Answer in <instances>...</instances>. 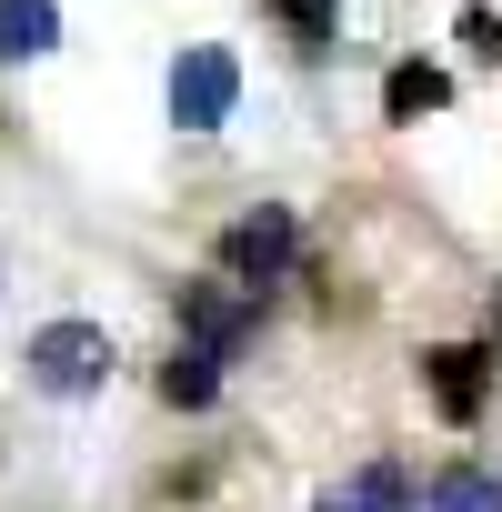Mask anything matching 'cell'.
<instances>
[{
  "instance_id": "cell-1",
  "label": "cell",
  "mask_w": 502,
  "mask_h": 512,
  "mask_svg": "<svg viewBox=\"0 0 502 512\" xmlns=\"http://www.w3.org/2000/svg\"><path fill=\"white\" fill-rule=\"evenodd\" d=\"M292 251H302L292 211H282V201H262V211H241V221L221 231V272H231L241 292H262V282H282V272H292Z\"/></svg>"
},
{
  "instance_id": "cell-2",
  "label": "cell",
  "mask_w": 502,
  "mask_h": 512,
  "mask_svg": "<svg viewBox=\"0 0 502 512\" xmlns=\"http://www.w3.org/2000/svg\"><path fill=\"white\" fill-rule=\"evenodd\" d=\"M31 382L61 392V402H71V392H101V382H111V332H101V322H51V332L31 342Z\"/></svg>"
},
{
  "instance_id": "cell-3",
  "label": "cell",
  "mask_w": 502,
  "mask_h": 512,
  "mask_svg": "<svg viewBox=\"0 0 502 512\" xmlns=\"http://www.w3.org/2000/svg\"><path fill=\"white\" fill-rule=\"evenodd\" d=\"M231 101H241L231 51H181V61H171V121H181V131H221Z\"/></svg>"
},
{
  "instance_id": "cell-4",
  "label": "cell",
  "mask_w": 502,
  "mask_h": 512,
  "mask_svg": "<svg viewBox=\"0 0 502 512\" xmlns=\"http://www.w3.org/2000/svg\"><path fill=\"white\" fill-rule=\"evenodd\" d=\"M422 372H432V402H442L452 422H472V412H482V352H472V342H442Z\"/></svg>"
},
{
  "instance_id": "cell-5",
  "label": "cell",
  "mask_w": 502,
  "mask_h": 512,
  "mask_svg": "<svg viewBox=\"0 0 502 512\" xmlns=\"http://www.w3.org/2000/svg\"><path fill=\"white\" fill-rule=\"evenodd\" d=\"M312 512H412V482H402L392 462H362V472H352V482H332Z\"/></svg>"
},
{
  "instance_id": "cell-6",
  "label": "cell",
  "mask_w": 502,
  "mask_h": 512,
  "mask_svg": "<svg viewBox=\"0 0 502 512\" xmlns=\"http://www.w3.org/2000/svg\"><path fill=\"white\" fill-rule=\"evenodd\" d=\"M61 51V11L51 0H0V61H41Z\"/></svg>"
},
{
  "instance_id": "cell-7",
  "label": "cell",
  "mask_w": 502,
  "mask_h": 512,
  "mask_svg": "<svg viewBox=\"0 0 502 512\" xmlns=\"http://www.w3.org/2000/svg\"><path fill=\"white\" fill-rule=\"evenodd\" d=\"M452 101V81L432 71V61H402L392 81H382V121H422V111H442Z\"/></svg>"
},
{
  "instance_id": "cell-8",
  "label": "cell",
  "mask_w": 502,
  "mask_h": 512,
  "mask_svg": "<svg viewBox=\"0 0 502 512\" xmlns=\"http://www.w3.org/2000/svg\"><path fill=\"white\" fill-rule=\"evenodd\" d=\"M161 392H171L181 412H201V402L221 392V352H211V342H181V352L161 362Z\"/></svg>"
},
{
  "instance_id": "cell-9",
  "label": "cell",
  "mask_w": 502,
  "mask_h": 512,
  "mask_svg": "<svg viewBox=\"0 0 502 512\" xmlns=\"http://www.w3.org/2000/svg\"><path fill=\"white\" fill-rule=\"evenodd\" d=\"M432 512H502V472H482V462L432 472Z\"/></svg>"
},
{
  "instance_id": "cell-10",
  "label": "cell",
  "mask_w": 502,
  "mask_h": 512,
  "mask_svg": "<svg viewBox=\"0 0 502 512\" xmlns=\"http://www.w3.org/2000/svg\"><path fill=\"white\" fill-rule=\"evenodd\" d=\"M251 332V312L241 302H221V292H191V342H211V352H231Z\"/></svg>"
},
{
  "instance_id": "cell-11",
  "label": "cell",
  "mask_w": 502,
  "mask_h": 512,
  "mask_svg": "<svg viewBox=\"0 0 502 512\" xmlns=\"http://www.w3.org/2000/svg\"><path fill=\"white\" fill-rule=\"evenodd\" d=\"M272 11L292 21V41H302V51H332V31H342V11H332V0H272Z\"/></svg>"
},
{
  "instance_id": "cell-12",
  "label": "cell",
  "mask_w": 502,
  "mask_h": 512,
  "mask_svg": "<svg viewBox=\"0 0 502 512\" xmlns=\"http://www.w3.org/2000/svg\"><path fill=\"white\" fill-rule=\"evenodd\" d=\"M462 41H472V51H492V61H502V21H492V11H462Z\"/></svg>"
},
{
  "instance_id": "cell-13",
  "label": "cell",
  "mask_w": 502,
  "mask_h": 512,
  "mask_svg": "<svg viewBox=\"0 0 502 512\" xmlns=\"http://www.w3.org/2000/svg\"><path fill=\"white\" fill-rule=\"evenodd\" d=\"M492 322H502V292H492Z\"/></svg>"
}]
</instances>
